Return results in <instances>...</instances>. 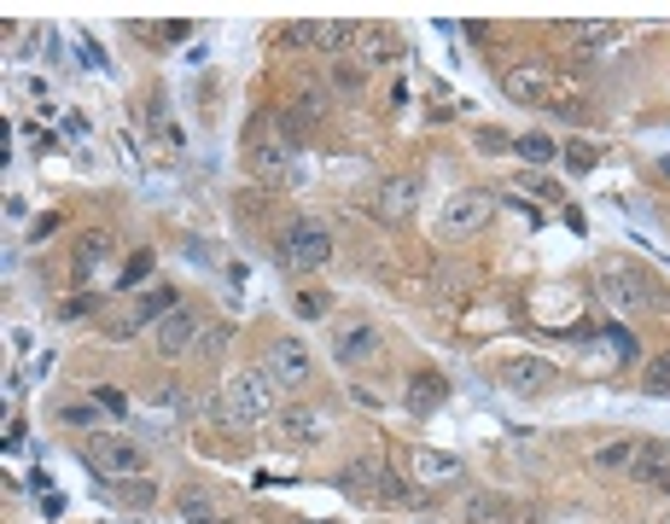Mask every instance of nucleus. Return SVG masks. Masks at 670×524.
Listing matches in <instances>:
<instances>
[{
	"instance_id": "nucleus-1",
	"label": "nucleus",
	"mask_w": 670,
	"mask_h": 524,
	"mask_svg": "<svg viewBox=\"0 0 670 524\" xmlns=\"http://www.w3.org/2000/svg\"><path fill=\"white\" fill-rule=\"evenodd\" d=\"M275 391L280 385L268 379V367H240V374H228V385L216 391L210 419L228 431H251V426H263V419H275Z\"/></svg>"
},
{
	"instance_id": "nucleus-2",
	"label": "nucleus",
	"mask_w": 670,
	"mask_h": 524,
	"mask_svg": "<svg viewBox=\"0 0 670 524\" xmlns=\"http://www.w3.org/2000/svg\"><path fill=\"white\" fill-rule=\"evenodd\" d=\"M82 466H88L99 484L117 489L129 478H146V449L123 431H94V437H82Z\"/></svg>"
},
{
	"instance_id": "nucleus-3",
	"label": "nucleus",
	"mask_w": 670,
	"mask_h": 524,
	"mask_svg": "<svg viewBox=\"0 0 670 524\" xmlns=\"http://www.w3.org/2000/svg\"><path fill=\"white\" fill-rule=\"evenodd\" d=\"M600 297H607V309L618 315H647V309H659V285H653L647 268H635V263H600Z\"/></svg>"
},
{
	"instance_id": "nucleus-4",
	"label": "nucleus",
	"mask_w": 670,
	"mask_h": 524,
	"mask_svg": "<svg viewBox=\"0 0 670 524\" xmlns=\"http://www.w3.org/2000/svg\"><path fill=\"white\" fill-rule=\"evenodd\" d=\"M280 263L292 275H315V268L332 263V228L327 222H292L280 233Z\"/></svg>"
},
{
	"instance_id": "nucleus-5",
	"label": "nucleus",
	"mask_w": 670,
	"mask_h": 524,
	"mask_svg": "<svg viewBox=\"0 0 670 524\" xmlns=\"http://www.w3.org/2000/svg\"><path fill=\"white\" fill-rule=\"evenodd\" d=\"M501 88H508V99H519V106H555V111H572L565 99H572V88L543 71V64H513V71H501Z\"/></svg>"
},
{
	"instance_id": "nucleus-6",
	"label": "nucleus",
	"mask_w": 670,
	"mask_h": 524,
	"mask_svg": "<svg viewBox=\"0 0 670 524\" xmlns=\"http://www.w3.org/2000/svg\"><path fill=\"white\" fill-rule=\"evenodd\" d=\"M490 216H496V198L478 193V187H466V193H455V198L443 205L438 228H443V240H473V233L490 228Z\"/></svg>"
},
{
	"instance_id": "nucleus-7",
	"label": "nucleus",
	"mask_w": 670,
	"mask_h": 524,
	"mask_svg": "<svg viewBox=\"0 0 670 524\" xmlns=\"http://www.w3.org/2000/svg\"><path fill=\"white\" fill-rule=\"evenodd\" d=\"M198 332H205V320H198L193 303H181V309H170L153 327V350L163 362H181V356H193V350H198Z\"/></svg>"
},
{
	"instance_id": "nucleus-8",
	"label": "nucleus",
	"mask_w": 670,
	"mask_h": 524,
	"mask_svg": "<svg viewBox=\"0 0 670 524\" xmlns=\"http://www.w3.org/2000/svg\"><path fill=\"white\" fill-rule=\"evenodd\" d=\"M268 379L275 385H287V391H297V385H309V374H315V362H309V344L304 338H275L268 344Z\"/></svg>"
},
{
	"instance_id": "nucleus-9",
	"label": "nucleus",
	"mask_w": 670,
	"mask_h": 524,
	"mask_svg": "<svg viewBox=\"0 0 670 524\" xmlns=\"http://www.w3.org/2000/svg\"><path fill=\"white\" fill-rule=\"evenodd\" d=\"M327 437V414L321 409H287L275 414V449H315Z\"/></svg>"
},
{
	"instance_id": "nucleus-10",
	"label": "nucleus",
	"mask_w": 670,
	"mask_h": 524,
	"mask_svg": "<svg viewBox=\"0 0 670 524\" xmlns=\"http://www.w3.org/2000/svg\"><path fill=\"white\" fill-rule=\"evenodd\" d=\"M356 71L367 76V71H385V64L397 59V36L385 24H356V41H350V53H344Z\"/></svg>"
},
{
	"instance_id": "nucleus-11",
	"label": "nucleus",
	"mask_w": 670,
	"mask_h": 524,
	"mask_svg": "<svg viewBox=\"0 0 670 524\" xmlns=\"http://www.w3.org/2000/svg\"><path fill=\"white\" fill-rule=\"evenodd\" d=\"M414 198H421V181H414V175H391V181H379V187H374V216L385 228H397V222H409V216H414Z\"/></svg>"
},
{
	"instance_id": "nucleus-12",
	"label": "nucleus",
	"mask_w": 670,
	"mask_h": 524,
	"mask_svg": "<svg viewBox=\"0 0 670 524\" xmlns=\"http://www.w3.org/2000/svg\"><path fill=\"white\" fill-rule=\"evenodd\" d=\"M385 478H391V466H385L379 454H362V461H350L339 472V489L356 501H385Z\"/></svg>"
},
{
	"instance_id": "nucleus-13",
	"label": "nucleus",
	"mask_w": 670,
	"mask_h": 524,
	"mask_svg": "<svg viewBox=\"0 0 670 524\" xmlns=\"http://www.w3.org/2000/svg\"><path fill=\"white\" fill-rule=\"evenodd\" d=\"M385 350V338L374 320H350V327H339V338H332V356H339L344 367H362V362H374Z\"/></svg>"
},
{
	"instance_id": "nucleus-14",
	"label": "nucleus",
	"mask_w": 670,
	"mask_h": 524,
	"mask_svg": "<svg viewBox=\"0 0 670 524\" xmlns=\"http://www.w3.org/2000/svg\"><path fill=\"white\" fill-rule=\"evenodd\" d=\"M635 461H642V437H612L589 449V466L600 478H635Z\"/></svg>"
},
{
	"instance_id": "nucleus-15",
	"label": "nucleus",
	"mask_w": 670,
	"mask_h": 524,
	"mask_svg": "<svg viewBox=\"0 0 670 524\" xmlns=\"http://www.w3.org/2000/svg\"><path fill=\"white\" fill-rule=\"evenodd\" d=\"M251 169H257L263 181H292L297 175V146L280 141V134H268V141L251 146Z\"/></svg>"
},
{
	"instance_id": "nucleus-16",
	"label": "nucleus",
	"mask_w": 670,
	"mask_h": 524,
	"mask_svg": "<svg viewBox=\"0 0 670 524\" xmlns=\"http://www.w3.org/2000/svg\"><path fill=\"white\" fill-rule=\"evenodd\" d=\"M555 379H560V367L548 362V356H513V362H501V385H508V391H548Z\"/></svg>"
},
{
	"instance_id": "nucleus-17",
	"label": "nucleus",
	"mask_w": 670,
	"mask_h": 524,
	"mask_svg": "<svg viewBox=\"0 0 670 524\" xmlns=\"http://www.w3.org/2000/svg\"><path fill=\"white\" fill-rule=\"evenodd\" d=\"M414 478H421L426 489H443V484H461V478H466V466H461V454L414 449Z\"/></svg>"
},
{
	"instance_id": "nucleus-18",
	"label": "nucleus",
	"mask_w": 670,
	"mask_h": 524,
	"mask_svg": "<svg viewBox=\"0 0 670 524\" xmlns=\"http://www.w3.org/2000/svg\"><path fill=\"white\" fill-rule=\"evenodd\" d=\"M170 309H181V292H175V285H163V280L146 285V292L134 297V320H141V327H158Z\"/></svg>"
},
{
	"instance_id": "nucleus-19",
	"label": "nucleus",
	"mask_w": 670,
	"mask_h": 524,
	"mask_svg": "<svg viewBox=\"0 0 670 524\" xmlns=\"http://www.w3.org/2000/svg\"><path fill=\"white\" fill-rule=\"evenodd\" d=\"M461 519L466 524H525V519H519V507H508L501 496H466L461 501Z\"/></svg>"
},
{
	"instance_id": "nucleus-20",
	"label": "nucleus",
	"mask_w": 670,
	"mask_h": 524,
	"mask_svg": "<svg viewBox=\"0 0 670 524\" xmlns=\"http://www.w3.org/2000/svg\"><path fill=\"white\" fill-rule=\"evenodd\" d=\"M175 507H181V519H187V524H216V519H222V507H216V496H210V489H198V484L181 489Z\"/></svg>"
},
{
	"instance_id": "nucleus-21",
	"label": "nucleus",
	"mask_w": 670,
	"mask_h": 524,
	"mask_svg": "<svg viewBox=\"0 0 670 524\" xmlns=\"http://www.w3.org/2000/svg\"><path fill=\"white\" fill-rule=\"evenodd\" d=\"M565 36H572L577 53H607L624 29H618V24H565Z\"/></svg>"
},
{
	"instance_id": "nucleus-22",
	"label": "nucleus",
	"mask_w": 670,
	"mask_h": 524,
	"mask_svg": "<svg viewBox=\"0 0 670 524\" xmlns=\"http://www.w3.org/2000/svg\"><path fill=\"white\" fill-rule=\"evenodd\" d=\"M443 397H449V391H443V379H438V374H414V379H409V391H402V402H409L414 414H431Z\"/></svg>"
},
{
	"instance_id": "nucleus-23",
	"label": "nucleus",
	"mask_w": 670,
	"mask_h": 524,
	"mask_svg": "<svg viewBox=\"0 0 670 524\" xmlns=\"http://www.w3.org/2000/svg\"><path fill=\"white\" fill-rule=\"evenodd\" d=\"M106 251H111V240H106V233H82V245H76V280H94V268L99 263H106Z\"/></svg>"
},
{
	"instance_id": "nucleus-24",
	"label": "nucleus",
	"mask_w": 670,
	"mask_h": 524,
	"mask_svg": "<svg viewBox=\"0 0 670 524\" xmlns=\"http://www.w3.org/2000/svg\"><path fill=\"white\" fill-rule=\"evenodd\" d=\"M513 151H519V158H525V163H555V158H560V146L548 141L543 129H531V134H513Z\"/></svg>"
},
{
	"instance_id": "nucleus-25",
	"label": "nucleus",
	"mask_w": 670,
	"mask_h": 524,
	"mask_svg": "<svg viewBox=\"0 0 670 524\" xmlns=\"http://www.w3.org/2000/svg\"><path fill=\"white\" fill-rule=\"evenodd\" d=\"M350 41H356V24H315V47L321 53H350Z\"/></svg>"
},
{
	"instance_id": "nucleus-26",
	"label": "nucleus",
	"mask_w": 670,
	"mask_h": 524,
	"mask_svg": "<svg viewBox=\"0 0 670 524\" xmlns=\"http://www.w3.org/2000/svg\"><path fill=\"white\" fill-rule=\"evenodd\" d=\"M642 391L647 397H670V356H653L642 367Z\"/></svg>"
},
{
	"instance_id": "nucleus-27",
	"label": "nucleus",
	"mask_w": 670,
	"mask_h": 524,
	"mask_svg": "<svg viewBox=\"0 0 670 524\" xmlns=\"http://www.w3.org/2000/svg\"><path fill=\"white\" fill-rule=\"evenodd\" d=\"M600 338H607V350H612L618 362H642V344H635V332H630V327H607Z\"/></svg>"
},
{
	"instance_id": "nucleus-28",
	"label": "nucleus",
	"mask_w": 670,
	"mask_h": 524,
	"mask_svg": "<svg viewBox=\"0 0 670 524\" xmlns=\"http://www.w3.org/2000/svg\"><path fill=\"white\" fill-rule=\"evenodd\" d=\"M473 146L484 158H496V151H513V134L508 129H473Z\"/></svg>"
},
{
	"instance_id": "nucleus-29",
	"label": "nucleus",
	"mask_w": 670,
	"mask_h": 524,
	"mask_svg": "<svg viewBox=\"0 0 670 524\" xmlns=\"http://www.w3.org/2000/svg\"><path fill=\"white\" fill-rule=\"evenodd\" d=\"M228 327H205V332H198V350H193V356H205V362H216V356H222V350H228Z\"/></svg>"
},
{
	"instance_id": "nucleus-30",
	"label": "nucleus",
	"mask_w": 670,
	"mask_h": 524,
	"mask_svg": "<svg viewBox=\"0 0 670 524\" xmlns=\"http://www.w3.org/2000/svg\"><path fill=\"white\" fill-rule=\"evenodd\" d=\"M560 151H565V163H572V169H595V158H600L589 141H572V146H560Z\"/></svg>"
},
{
	"instance_id": "nucleus-31",
	"label": "nucleus",
	"mask_w": 670,
	"mask_h": 524,
	"mask_svg": "<svg viewBox=\"0 0 670 524\" xmlns=\"http://www.w3.org/2000/svg\"><path fill=\"white\" fill-rule=\"evenodd\" d=\"M297 315H304V320H321V315H327V297H321V292H304V297H297Z\"/></svg>"
},
{
	"instance_id": "nucleus-32",
	"label": "nucleus",
	"mask_w": 670,
	"mask_h": 524,
	"mask_svg": "<svg viewBox=\"0 0 670 524\" xmlns=\"http://www.w3.org/2000/svg\"><path fill=\"white\" fill-rule=\"evenodd\" d=\"M88 309H94V297H71L59 315H64V320H76V315H88Z\"/></svg>"
},
{
	"instance_id": "nucleus-33",
	"label": "nucleus",
	"mask_w": 670,
	"mask_h": 524,
	"mask_svg": "<svg viewBox=\"0 0 670 524\" xmlns=\"http://www.w3.org/2000/svg\"><path fill=\"white\" fill-rule=\"evenodd\" d=\"M146 268H153V257H146V251H141V257H134V263H129V275H123V285H134V280H141V275H146Z\"/></svg>"
},
{
	"instance_id": "nucleus-34",
	"label": "nucleus",
	"mask_w": 670,
	"mask_h": 524,
	"mask_svg": "<svg viewBox=\"0 0 670 524\" xmlns=\"http://www.w3.org/2000/svg\"><path fill=\"white\" fill-rule=\"evenodd\" d=\"M659 175H665V181H670V151H665V158H659Z\"/></svg>"
},
{
	"instance_id": "nucleus-35",
	"label": "nucleus",
	"mask_w": 670,
	"mask_h": 524,
	"mask_svg": "<svg viewBox=\"0 0 670 524\" xmlns=\"http://www.w3.org/2000/svg\"><path fill=\"white\" fill-rule=\"evenodd\" d=\"M659 489H670V461H665V472H659Z\"/></svg>"
},
{
	"instance_id": "nucleus-36",
	"label": "nucleus",
	"mask_w": 670,
	"mask_h": 524,
	"mask_svg": "<svg viewBox=\"0 0 670 524\" xmlns=\"http://www.w3.org/2000/svg\"><path fill=\"white\" fill-rule=\"evenodd\" d=\"M297 524H332V519H297Z\"/></svg>"
},
{
	"instance_id": "nucleus-37",
	"label": "nucleus",
	"mask_w": 670,
	"mask_h": 524,
	"mask_svg": "<svg viewBox=\"0 0 670 524\" xmlns=\"http://www.w3.org/2000/svg\"><path fill=\"white\" fill-rule=\"evenodd\" d=\"M216 524H233V519H228V513H222V519H216Z\"/></svg>"
},
{
	"instance_id": "nucleus-38",
	"label": "nucleus",
	"mask_w": 670,
	"mask_h": 524,
	"mask_svg": "<svg viewBox=\"0 0 670 524\" xmlns=\"http://www.w3.org/2000/svg\"><path fill=\"white\" fill-rule=\"evenodd\" d=\"M665 524H670V519H665Z\"/></svg>"
}]
</instances>
